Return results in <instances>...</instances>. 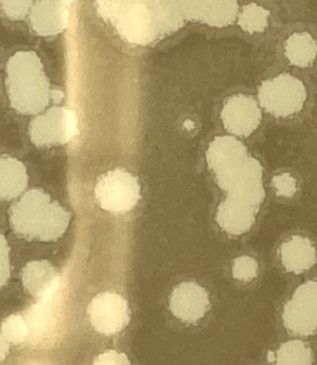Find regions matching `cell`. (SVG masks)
Segmentation results:
<instances>
[{
    "label": "cell",
    "mask_w": 317,
    "mask_h": 365,
    "mask_svg": "<svg viewBox=\"0 0 317 365\" xmlns=\"http://www.w3.org/2000/svg\"><path fill=\"white\" fill-rule=\"evenodd\" d=\"M6 88L13 109L23 115H37L50 103L52 90L39 55L17 52L7 62Z\"/></svg>",
    "instance_id": "obj_1"
},
{
    "label": "cell",
    "mask_w": 317,
    "mask_h": 365,
    "mask_svg": "<svg viewBox=\"0 0 317 365\" xmlns=\"http://www.w3.org/2000/svg\"><path fill=\"white\" fill-rule=\"evenodd\" d=\"M70 213L42 190H31L11 209V223L17 235L29 240H58L64 235Z\"/></svg>",
    "instance_id": "obj_2"
},
{
    "label": "cell",
    "mask_w": 317,
    "mask_h": 365,
    "mask_svg": "<svg viewBox=\"0 0 317 365\" xmlns=\"http://www.w3.org/2000/svg\"><path fill=\"white\" fill-rule=\"evenodd\" d=\"M96 11L129 44L146 46L161 38L145 0H94Z\"/></svg>",
    "instance_id": "obj_3"
},
{
    "label": "cell",
    "mask_w": 317,
    "mask_h": 365,
    "mask_svg": "<svg viewBox=\"0 0 317 365\" xmlns=\"http://www.w3.org/2000/svg\"><path fill=\"white\" fill-rule=\"evenodd\" d=\"M94 193L102 209L111 213H127L137 205L141 198V186L130 173L117 168L98 180Z\"/></svg>",
    "instance_id": "obj_4"
},
{
    "label": "cell",
    "mask_w": 317,
    "mask_h": 365,
    "mask_svg": "<svg viewBox=\"0 0 317 365\" xmlns=\"http://www.w3.org/2000/svg\"><path fill=\"white\" fill-rule=\"evenodd\" d=\"M260 106L276 117H287L303 109L306 90L302 81L289 74H281L260 86Z\"/></svg>",
    "instance_id": "obj_5"
},
{
    "label": "cell",
    "mask_w": 317,
    "mask_h": 365,
    "mask_svg": "<svg viewBox=\"0 0 317 365\" xmlns=\"http://www.w3.org/2000/svg\"><path fill=\"white\" fill-rule=\"evenodd\" d=\"M78 135V118L72 110L53 107L29 125L31 140L36 146L64 145Z\"/></svg>",
    "instance_id": "obj_6"
},
{
    "label": "cell",
    "mask_w": 317,
    "mask_h": 365,
    "mask_svg": "<svg viewBox=\"0 0 317 365\" xmlns=\"http://www.w3.org/2000/svg\"><path fill=\"white\" fill-rule=\"evenodd\" d=\"M92 327L100 334L115 335L123 331L130 321L127 300L116 292H101L88 308Z\"/></svg>",
    "instance_id": "obj_7"
},
{
    "label": "cell",
    "mask_w": 317,
    "mask_h": 365,
    "mask_svg": "<svg viewBox=\"0 0 317 365\" xmlns=\"http://www.w3.org/2000/svg\"><path fill=\"white\" fill-rule=\"evenodd\" d=\"M283 323L294 334H314L317 327L316 282H307L297 288L293 299L285 306Z\"/></svg>",
    "instance_id": "obj_8"
},
{
    "label": "cell",
    "mask_w": 317,
    "mask_h": 365,
    "mask_svg": "<svg viewBox=\"0 0 317 365\" xmlns=\"http://www.w3.org/2000/svg\"><path fill=\"white\" fill-rule=\"evenodd\" d=\"M247 157L245 145L231 136L216 137L206 152L208 168L221 188L241 168Z\"/></svg>",
    "instance_id": "obj_9"
},
{
    "label": "cell",
    "mask_w": 317,
    "mask_h": 365,
    "mask_svg": "<svg viewBox=\"0 0 317 365\" xmlns=\"http://www.w3.org/2000/svg\"><path fill=\"white\" fill-rule=\"evenodd\" d=\"M224 128L236 136L248 137L258 128L261 121V111L253 98L234 96L222 109Z\"/></svg>",
    "instance_id": "obj_10"
},
{
    "label": "cell",
    "mask_w": 317,
    "mask_h": 365,
    "mask_svg": "<svg viewBox=\"0 0 317 365\" xmlns=\"http://www.w3.org/2000/svg\"><path fill=\"white\" fill-rule=\"evenodd\" d=\"M222 190H226L228 195L260 206L265 200L263 168L260 163L248 156L241 168L228 180Z\"/></svg>",
    "instance_id": "obj_11"
},
{
    "label": "cell",
    "mask_w": 317,
    "mask_h": 365,
    "mask_svg": "<svg viewBox=\"0 0 317 365\" xmlns=\"http://www.w3.org/2000/svg\"><path fill=\"white\" fill-rule=\"evenodd\" d=\"M169 307L177 319L194 323L202 319L210 308L208 292L195 282H183L172 292Z\"/></svg>",
    "instance_id": "obj_12"
},
{
    "label": "cell",
    "mask_w": 317,
    "mask_h": 365,
    "mask_svg": "<svg viewBox=\"0 0 317 365\" xmlns=\"http://www.w3.org/2000/svg\"><path fill=\"white\" fill-rule=\"evenodd\" d=\"M29 21L39 36H54L68 27V8L58 0H37L29 11Z\"/></svg>",
    "instance_id": "obj_13"
},
{
    "label": "cell",
    "mask_w": 317,
    "mask_h": 365,
    "mask_svg": "<svg viewBox=\"0 0 317 365\" xmlns=\"http://www.w3.org/2000/svg\"><path fill=\"white\" fill-rule=\"evenodd\" d=\"M258 211L259 206L228 195L218 206L216 221L226 232L239 235L247 232L253 227Z\"/></svg>",
    "instance_id": "obj_14"
},
{
    "label": "cell",
    "mask_w": 317,
    "mask_h": 365,
    "mask_svg": "<svg viewBox=\"0 0 317 365\" xmlns=\"http://www.w3.org/2000/svg\"><path fill=\"white\" fill-rule=\"evenodd\" d=\"M24 286L33 297L50 300L60 289L58 272L47 261H31L23 270Z\"/></svg>",
    "instance_id": "obj_15"
},
{
    "label": "cell",
    "mask_w": 317,
    "mask_h": 365,
    "mask_svg": "<svg viewBox=\"0 0 317 365\" xmlns=\"http://www.w3.org/2000/svg\"><path fill=\"white\" fill-rule=\"evenodd\" d=\"M281 261L287 272L302 274L316 262V252L307 237H293L281 245Z\"/></svg>",
    "instance_id": "obj_16"
},
{
    "label": "cell",
    "mask_w": 317,
    "mask_h": 365,
    "mask_svg": "<svg viewBox=\"0 0 317 365\" xmlns=\"http://www.w3.org/2000/svg\"><path fill=\"white\" fill-rule=\"evenodd\" d=\"M29 182L26 168L11 157H0V200L9 201L23 193Z\"/></svg>",
    "instance_id": "obj_17"
},
{
    "label": "cell",
    "mask_w": 317,
    "mask_h": 365,
    "mask_svg": "<svg viewBox=\"0 0 317 365\" xmlns=\"http://www.w3.org/2000/svg\"><path fill=\"white\" fill-rule=\"evenodd\" d=\"M161 36L172 34L184 26L180 0H145Z\"/></svg>",
    "instance_id": "obj_18"
},
{
    "label": "cell",
    "mask_w": 317,
    "mask_h": 365,
    "mask_svg": "<svg viewBox=\"0 0 317 365\" xmlns=\"http://www.w3.org/2000/svg\"><path fill=\"white\" fill-rule=\"evenodd\" d=\"M316 52V42L308 33L291 35L285 44V53L289 62L299 68L312 66Z\"/></svg>",
    "instance_id": "obj_19"
},
{
    "label": "cell",
    "mask_w": 317,
    "mask_h": 365,
    "mask_svg": "<svg viewBox=\"0 0 317 365\" xmlns=\"http://www.w3.org/2000/svg\"><path fill=\"white\" fill-rule=\"evenodd\" d=\"M238 9V0H208L201 23L218 29L230 26L237 19Z\"/></svg>",
    "instance_id": "obj_20"
},
{
    "label": "cell",
    "mask_w": 317,
    "mask_h": 365,
    "mask_svg": "<svg viewBox=\"0 0 317 365\" xmlns=\"http://www.w3.org/2000/svg\"><path fill=\"white\" fill-rule=\"evenodd\" d=\"M276 359L279 365H310L313 363L310 346L302 341H291L281 345Z\"/></svg>",
    "instance_id": "obj_21"
},
{
    "label": "cell",
    "mask_w": 317,
    "mask_h": 365,
    "mask_svg": "<svg viewBox=\"0 0 317 365\" xmlns=\"http://www.w3.org/2000/svg\"><path fill=\"white\" fill-rule=\"evenodd\" d=\"M269 15L271 13L261 6H258L257 4H249L242 8L238 24L243 31L250 34L263 33L268 27Z\"/></svg>",
    "instance_id": "obj_22"
},
{
    "label": "cell",
    "mask_w": 317,
    "mask_h": 365,
    "mask_svg": "<svg viewBox=\"0 0 317 365\" xmlns=\"http://www.w3.org/2000/svg\"><path fill=\"white\" fill-rule=\"evenodd\" d=\"M54 299V298H53ZM53 299L39 300L27 314V325L33 336L44 334L52 317Z\"/></svg>",
    "instance_id": "obj_23"
},
{
    "label": "cell",
    "mask_w": 317,
    "mask_h": 365,
    "mask_svg": "<svg viewBox=\"0 0 317 365\" xmlns=\"http://www.w3.org/2000/svg\"><path fill=\"white\" fill-rule=\"evenodd\" d=\"M4 337L13 344H21L31 335L26 319L21 315H11L1 325Z\"/></svg>",
    "instance_id": "obj_24"
},
{
    "label": "cell",
    "mask_w": 317,
    "mask_h": 365,
    "mask_svg": "<svg viewBox=\"0 0 317 365\" xmlns=\"http://www.w3.org/2000/svg\"><path fill=\"white\" fill-rule=\"evenodd\" d=\"M34 5V0H0V8L11 21L25 19Z\"/></svg>",
    "instance_id": "obj_25"
},
{
    "label": "cell",
    "mask_w": 317,
    "mask_h": 365,
    "mask_svg": "<svg viewBox=\"0 0 317 365\" xmlns=\"http://www.w3.org/2000/svg\"><path fill=\"white\" fill-rule=\"evenodd\" d=\"M258 264L255 259L241 257L236 259L233 264V277L236 279L250 282L257 276Z\"/></svg>",
    "instance_id": "obj_26"
},
{
    "label": "cell",
    "mask_w": 317,
    "mask_h": 365,
    "mask_svg": "<svg viewBox=\"0 0 317 365\" xmlns=\"http://www.w3.org/2000/svg\"><path fill=\"white\" fill-rule=\"evenodd\" d=\"M185 21H202L208 0H180Z\"/></svg>",
    "instance_id": "obj_27"
},
{
    "label": "cell",
    "mask_w": 317,
    "mask_h": 365,
    "mask_svg": "<svg viewBox=\"0 0 317 365\" xmlns=\"http://www.w3.org/2000/svg\"><path fill=\"white\" fill-rule=\"evenodd\" d=\"M11 277V261H9V247L3 235H0V288L5 286Z\"/></svg>",
    "instance_id": "obj_28"
},
{
    "label": "cell",
    "mask_w": 317,
    "mask_h": 365,
    "mask_svg": "<svg viewBox=\"0 0 317 365\" xmlns=\"http://www.w3.org/2000/svg\"><path fill=\"white\" fill-rule=\"evenodd\" d=\"M273 186L277 190V195L291 197L296 193V180L289 174H281L275 176L273 180Z\"/></svg>",
    "instance_id": "obj_29"
},
{
    "label": "cell",
    "mask_w": 317,
    "mask_h": 365,
    "mask_svg": "<svg viewBox=\"0 0 317 365\" xmlns=\"http://www.w3.org/2000/svg\"><path fill=\"white\" fill-rule=\"evenodd\" d=\"M94 364H130V362L125 354H120V353H117L116 351H109V352L100 355L99 358H96V360L94 361Z\"/></svg>",
    "instance_id": "obj_30"
},
{
    "label": "cell",
    "mask_w": 317,
    "mask_h": 365,
    "mask_svg": "<svg viewBox=\"0 0 317 365\" xmlns=\"http://www.w3.org/2000/svg\"><path fill=\"white\" fill-rule=\"evenodd\" d=\"M9 352V342L4 337V335L0 334V362H3Z\"/></svg>",
    "instance_id": "obj_31"
}]
</instances>
